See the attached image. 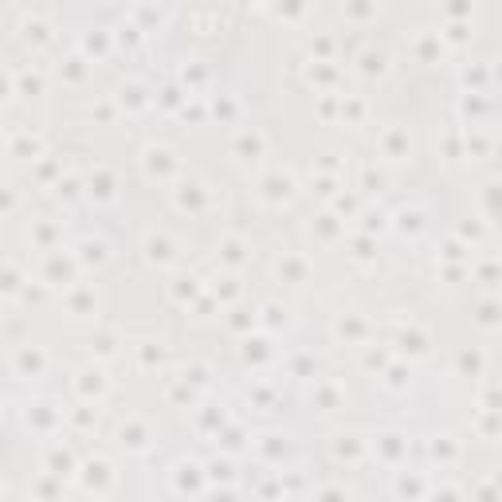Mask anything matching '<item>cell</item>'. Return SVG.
I'll return each mask as SVG.
<instances>
[{"mask_svg": "<svg viewBox=\"0 0 502 502\" xmlns=\"http://www.w3.org/2000/svg\"><path fill=\"white\" fill-rule=\"evenodd\" d=\"M428 483L432 479L424 471H392V498L420 502V498H428Z\"/></svg>", "mask_w": 502, "mask_h": 502, "instance_id": "277c9868", "label": "cell"}, {"mask_svg": "<svg viewBox=\"0 0 502 502\" xmlns=\"http://www.w3.org/2000/svg\"><path fill=\"white\" fill-rule=\"evenodd\" d=\"M43 471H52V475H59L63 483H71L75 471H79V463H75V455H71L67 447H47L43 451Z\"/></svg>", "mask_w": 502, "mask_h": 502, "instance_id": "5b68a950", "label": "cell"}, {"mask_svg": "<svg viewBox=\"0 0 502 502\" xmlns=\"http://www.w3.org/2000/svg\"><path fill=\"white\" fill-rule=\"evenodd\" d=\"M20 369H24L28 377H40V369H43V358H40V353H20Z\"/></svg>", "mask_w": 502, "mask_h": 502, "instance_id": "9a60e30c", "label": "cell"}, {"mask_svg": "<svg viewBox=\"0 0 502 502\" xmlns=\"http://www.w3.org/2000/svg\"><path fill=\"white\" fill-rule=\"evenodd\" d=\"M467 486L460 483H428V498H463Z\"/></svg>", "mask_w": 502, "mask_h": 502, "instance_id": "7c38bea8", "label": "cell"}, {"mask_svg": "<svg viewBox=\"0 0 502 502\" xmlns=\"http://www.w3.org/2000/svg\"><path fill=\"white\" fill-rule=\"evenodd\" d=\"M75 483H79V491H83V494L106 498V494L114 491V483H118V471H114L103 455H94V460H86L83 467L75 471Z\"/></svg>", "mask_w": 502, "mask_h": 502, "instance_id": "6da1fadb", "label": "cell"}, {"mask_svg": "<svg viewBox=\"0 0 502 502\" xmlns=\"http://www.w3.org/2000/svg\"><path fill=\"white\" fill-rule=\"evenodd\" d=\"M205 479H208V494H224V498H232V494L244 491V486H239V471L232 467V460H212L205 467Z\"/></svg>", "mask_w": 502, "mask_h": 502, "instance_id": "3957f363", "label": "cell"}, {"mask_svg": "<svg viewBox=\"0 0 502 502\" xmlns=\"http://www.w3.org/2000/svg\"><path fill=\"white\" fill-rule=\"evenodd\" d=\"M79 392H83L86 400H98L106 392V381L98 373H83V381H79Z\"/></svg>", "mask_w": 502, "mask_h": 502, "instance_id": "8fae6325", "label": "cell"}, {"mask_svg": "<svg viewBox=\"0 0 502 502\" xmlns=\"http://www.w3.org/2000/svg\"><path fill=\"white\" fill-rule=\"evenodd\" d=\"M118 443L130 455H142V451L149 447V428H145L142 420H126V424L118 428Z\"/></svg>", "mask_w": 502, "mask_h": 502, "instance_id": "52a82bcc", "label": "cell"}, {"mask_svg": "<svg viewBox=\"0 0 502 502\" xmlns=\"http://www.w3.org/2000/svg\"><path fill=\"white\" fill-rule=\"evenodd\" d=\"M63 479L59 475H52V471H40V475L32 479V486H28V494L32 498H63Z\"/></svg>", "mask_w": 502, "mask_h": 502, "instance_id": "ba28073f", "label": "cell"}, {"mask_svg": "<svg viewBox=\"0 0 502 502\" xmlns=\"http://www.w3.org/2000/svg\"><path fill=\"white\" fill-rule=\"evenodd\" d=\"M220 440H224V447H228V451H236V447H239V440H244V432H239V428H228V432H224Z\"/></svg>", "mask_w": 502, "mask_h": 502, "instance_id": "ac0fdd59", "label": "cell"}, {"mask_svg": "<svg viewBox=\"0 0 502 502\" xmlns=\"http://www.w3.org/2000/svg\"><path fill=\"white\" fill-rule=\"evenodd\" d=\"M318 404H322V412H333V404H338V392H322V397H318Z\"/></svg>", "mask_w": 502, "mask_h": 502, "instance_id": "ffe728a7", "label": "cell"}, {"mask_svg": "<svg viewBox=\"0 0 502 502\" xmlns=\"http://www.w3.org/2000/svg\"><path fill=\"white\" fill-rule=\"evenodd\" d=\"M377 455H381V463H389V467H400L404 455H409V440L400 432H384L381 440H377Z\"/></svg>", "mask_w": 502, "mask_h": 502, "instance_id": "8992f818", "label": "cell"}, {"mask_svg": "<svg viewBox=\"0 0 502 502\" xmlns=\"http://www.w3.org/2000/svg\"><path fill=\"white\" fill-rule=\"evenodd\" d=\"M479 432H483V440H494V435H498V416H494V409H486V416L479 420Z\"/></svg>", "mask_w": 502, "mask_h": 502, "instance_id": "2e32d148", "label": "cell"}, {"mask_svg": "<svg viewBox=\"0 0 502 502\" xmlns=\"http://www.w3.org/2000/svg\"><path fill=\"white\" fill-rule=\"evenodd\" d=\"M259 451H263L267 463H283V455H287V447L279 443V435H263V440H259Z\"/></svg>", "mask_w": 502, "mask_h": 502, "instance_id": "4fadbf2b", "label": "cell"}, {"mask_svg": "<svg viewBox=\"0 0 502 502\" xmlns=\"http://www.w3.org/2000/svg\"><path fill=\"white\" fill-rule=\"evenodd\" d=\"M169 491L181 494V498H200V494H208L205 467H200L196 460H181L177 467L169 471Z\"/></svg>", "mask_w": 502, "mask_h": 502, "instance_id": "7a4b0ae2", "label": "cell"}, {"mask_svg": "<svg viewBox=\"0 0 502 502\" xmlns=\"http://www.w3.org/2000/svg\"><path fill=\"white\" fill-rule=\"evenodd\" d=\"M75 428H79V432H91V428H94V416H91V412H79V416H75Z\"/></svg>", "mask_w": 502, "mask_h": 502, "instance_id": "d6986e66", "label": "cell"}, {"mask_svg": "<svg viewBox=\"0 0 502 502\" xmlns=\"http://www.w3.org/2000/svg\"><path fill=\"white\" fill-rule=\"evenodd\" d=\"M310 494H314V498H346L349 486L346 483H322V486H310Z\"/></svg>", "mask_w": 502, "mask_h": 502, "instance_id": "5bb4252c", "label": "cell"}, {"mask_svg": "<svg viewBox=\"0 0 502 502\" xmlns=\"http://www.w3.org/2000/svg\"><path fill=\"white\" fill-rule=\"evenodd\" d=\"M432 460L443 463V467L455 463V460H460V443L451 440V435H435V440H432Z\"/></svg>", "mask_w": 502, "mask_h": 502, "instance_id": "30bf717a", "label": "cell"}, {"mask_svg": "<svg viewBox=\"0 0 502 502\" xmlns=\"http://www.w3.org/2000/svg\"><path fill=\"white\" fill-rule=\"evenodd\" d=\"M35 428L40 432H52L55 428V412H47V404H40V412H35Z\"/></svg>", "mask_w": 502, "mask_h": 502, "instance_id": "e0dca14e", "label": "cell"}, {"mask_svg": "<svg viewBox=\"0 0 502 502\" xmlns=\"http://www.w3.org/2000/svg\"><path fill=\"white\" fill-rule=\"evenodd\" d=\"M361 455H365V443L358 435H338L333 440V460L338 463H361Z\"/></svg>", "mask_w": 502, "mask_h": 502, "instance_id": "9c48e42d", "label": "cell"}]
</instances>
